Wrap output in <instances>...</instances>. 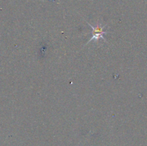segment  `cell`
<instances>
[{
    "mask_svg": "<svg viewBox=\"0 0 147 146\" xmlns=\"http://www.w3.org/2000/svg\"><path fill=\"white\" fill-rule=\"evenodd\" d=\"M88 25L91 27V29H93V36L91 37V38L89 40V41L88 42L87 44L90 43L92 41H98L100 39L102 40H105L104 35L106 34V31H105L104 28L106 27V25H102V24H96V26H93L92 24H89Z\"/></svg>",
    "mask_w": 147,
    "mask_h": 146,
    "instance_id": "6da1fadb",
    "label": "cell"
}]
</instances>
